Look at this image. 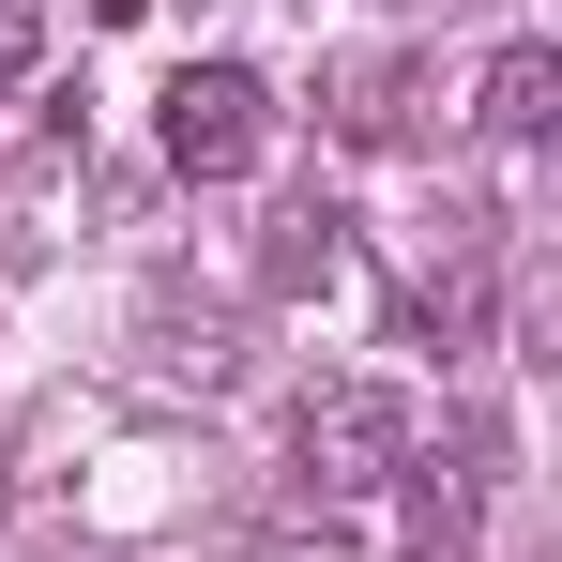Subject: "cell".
Segmentation results:
<instances>
[{"mask_svg":"<svg viewBox=\"0 0 562 562\" xmlns=\"http://www.w3.org/2000/svg\"><path fill=\"white\" fill-rule=\"evenodd\" d=\"M289 457L319 502H380L395 471H411V395L395 380H319L304 411H289Z\"/></svg>","mask_w":562,"mask_h":562,"instance_id":"1","label":"cell"},{"mask_svg":"<svg viewBox=\"0 0 562 562\" xmlns=\"http://www.w3.org/2000/svg\"><path fill=\"white\" fill-rule=\"evenodd\" d=\"M153 137H168L183 183H244V168L274 153V77H259V61H183L168 106H153Z\"/></svg>","mask_w":562,"mask_h":562,"instance_id":"2","label":"cell"},{"mask_svg":"<svg viewBox=\"0 0 562 562\" xmlns=\"http://www.w3.org/2000/svg\"><path fill=\"white\" fill-rule=\"evenodd\" d=\"M471 122H486V137H548V122H562V46H548V31H517V46L471 77Z\"/></svg>","mask_w":562,"mask_h":562,"instance_id":"3","label":"cell"},{"mask_svg":"<svg viewBox=\"0 0 562 562\" xmlns=\"http://www.w3.org/2000/svg\"><path fill=\"white\" fill-rule=\"evenodd\" d=\"M411 122H426V77L411 61H335V137L350 153H395Z\"/></svg>","mask_w":562,"mask_h":562,"instance_id":"4","label":"cell"},{"mask_svg":"<svg viewBox=\"0 0 562 562\" xmlns=\"http://www.w3.org/2000/svg\"><path fill=\"white\" fill-rule=\"evenodd\" d=\"M31 61H46V15H31V0H0V106L31 92Z\"/></svg>","mask_w":562,"mask_h":562,"instance_id":"5","label":"cell"},{"mask_svg":"<svg viewBox=\"0 0 562 562\" xmlns=\"http://www.w3.org/2000/svg\"><path fill=\"white\" fill-rule=\"evenodd\" d=\"M92 15H106V31H122V15H153V0H92Z\"/></svg>","mask_w":562,"mask_h":562,"instance_id":"6","label":"cell"},{"mask_svg":"<svg viewBox=\"0 0 562 562\" xmlns=\"http://www.w3.org/2000/svg\"><path fill=\"white\" fill-rule=\"evenodd\" d=\"M426 562H471V548H426Z\"/></svg>","mask_w":562,"mask_h":562,"instance_id":"7","label":"cell"}]
</instances>
